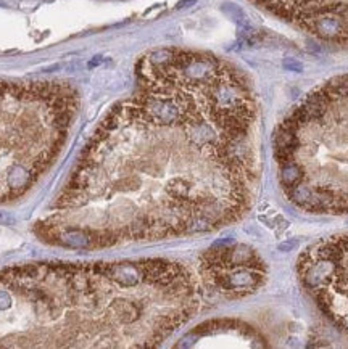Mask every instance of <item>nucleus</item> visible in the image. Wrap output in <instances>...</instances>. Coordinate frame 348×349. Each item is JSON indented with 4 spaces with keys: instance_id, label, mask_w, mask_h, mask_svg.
Returning a JSON list of instances; mask_svg holds the SVG:
<instances>
[{
    "instance_id": "9",
    "label": "nucleus",
    "mask_w": 348,
    "mask_h": 349,
    "mask_svg": "<svg viewBox=\"0 0 348 349\" xmlns=\"http://www.w3.org/2000/svg\"><path fill=\"white\" fill-rule=\"evenodd\" d=\"M100 60H102V58H100V56H96V58H94V60H92V61L89 63V66H90V68H92V66H96V64H97V63H98Z\"/></svg>"
},
{
    "instance_id": "3",
    "label": "nucleus",
    "mask_w": 348,
    "mask_h": 349,
    "mask_svg": "<svg viewBox=\"0 0 348 349\" xmlns=\"http://www.w3.org/2000/svg\"><path fill=\"white\" fill-rule=\"evenodd\" d=\"M279 182L311 214H348V76L306 95L274 135Z\"/></svg>"
},
{
    "instance_id": "6",
    "label": "nucleus",
    "mask_w": 348,
    "mask_h": 349,
    "mask_svg": "<svg viewBox=\"0 0 348 349\" xmlns=\"http://www.w3.org/2000/svg\"><path fill=\"white\" fill-rule=\"evenodd\" d=\"M200 272L214 292L229 298H240L263 287L268 269L260 254L250 246L224 245L203 254Z\"/></svg>"
},
{
    "instance_id": "2",
    "label": "nucleus",
    "mask_w": 348,
    "mask_h": 349,
    "mask_svg": "<svg viewBox=\"0 0 348 349\" xmlns=\"http://www.w3.org/2000/svg\"><path fill=\"white\" fill-rule=\"evenodd\" d=\"M198 309L168 259L39 263L0 271V349L154 348Z\"/></svg>"
},
{
    "instance_id": "1",
    "label": "nucleus",
    "mask_w": 348,
    "mask_h": 349,
    "mask_svg": "<svg viewBox=\"0 0 348 349\" xmlns=\"http://www.w3.org/2000/svg\"><path fill=\"white\" fill-rule=\"evenodd\" d=\"M137 92L86 143L39 237L70 250L212 232L252 208L260 180L256 103L210 53L162 48Z\"/></svg>"
},
{
    "instance_id": "4",
    "label": "nucleus",
    "mask_w": 348,
    "mask_h": 349,
    "mask_svg": "<svg viewBox=\"0 0 348 349\" xmlns=\"http://www.w3.org/2000/svg\"><path fill=\"white\" fill-rule=\"evenodd\" d=\"M76 108L68 84L0 81V203L23 196L55 161Z\"/></svg>"
},
{
    "instance_id": "8",
    "label": "nucleus",
    "mask_w": 348,
    "mask_h": 349,
    "mask_svg": "<svg viewBox=\"0 0 348 349\" xmlns=\"http://www.w3.org/2000/svg\"><path fill=\"white\" fill-rule=\"evenodd\" d=\"M284 68L287 71L302 72L303 71V64L298 60H295V58H286V60H284Z\"/></svg>"
},
{
    "instance_id": "7",
    "label": "nucleus",
    "mask_w": 348,
    "mask_h": 349,
    "mask_svg": "<svg viewBox=\"0 0 348 349\" xmlns=\"http://www.w3.org/2000/svg\"><path fill=\"white\" fill-rule=\"evenodd\" d=\"M222 10L226 11L232 19H236L237 23H240V24L245 23L246 16H245L244 10H242L238 5H234V3H224V5H222Z\"/></svg>"
},
{
    "instance_id": "5",
    "label": "nucleus",
    "mask_w": 348,
    "mask_h": 349,
    "mask_svg": "<svg viewBox=\"0 0 348 349\" xmlns=\"http://www.w3.org/2000/svg\"><path fill=\"white\" fill-rule=\"evenodd\" d=\"M296 272L322 314L348 337V235L308 246L296 261Z\"/></svg>"
}]
</instances>
